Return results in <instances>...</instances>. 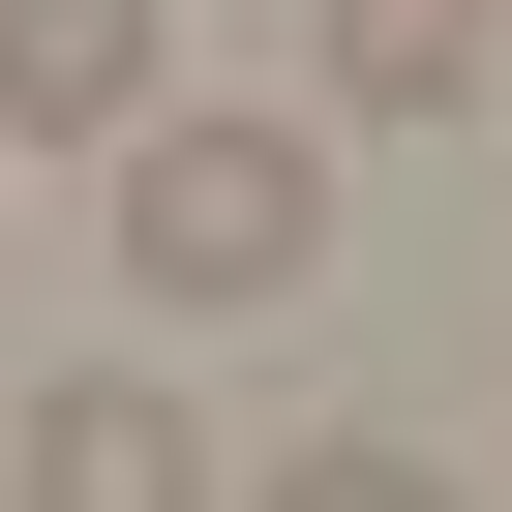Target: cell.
I'll return each mask as SVG.
<instances>
[{"label":"cell","instance_id":"cell-1","mask_svg":"<svg viewBox=\"0 0 512 512\" xmlns=\"http://www.w3.org/2000/svg\"><path fill=\"white\" fill-rule=\"evenodd\" d=\"M121 302H151V332H272V302H332V151L151 91V121H121Z\"/></svg>","mask_w":512,"mask_h":512},{"label":"cell","instance_id":"cell-2","mask_svg":"<svg viewBox=\"0 0 512 512\" xmlns=\"http://www.w3.org/2000/svg\"><path fill=\"white\" fill-rule=\"evenodd\" d=\"M0 482H31V512H211V422H181L151 362H61L31 422H0Z\"/></svg>","mask_w":512,"mask_h":512},{"label":"cell","instance_id":"cell-3","mask_svg":"<svg viewBox=\"0 0 512 512\" xmlns=\"http://www.w3.org/2000/svg\"><path fill=\"white\" fill-rule=\"evenodd\" d=\"M181 91V0H0V151H121Z\"/></svg>","mask_w":512,"mask_h":512},{"label":"cell","instance_id":"cell-4","mask_svg":"<svg viewBox=\"0 0 512 512\" xmlns=\"http://www.w3.org/2000/svg\"><path fill=\"white\" fill-rule=\"evenodd\" d=\"M482 61H512V0H332V91L362 121H482Z\"/></svg>","mask_w":512,"mask_h":512},{"label":"cell","instance_id":"cell-5","mask_svg":"<svg viewBox=\"0 0 512 512\" xmlns=\"http://www.w3.org/2000/svg\"><path fill=\"white\" fill-rule=\"evenodd\" d=\"M241 512H452V452H272Z\"/></svg>","mask_w":512,"mask_h":512}]
</instances>
